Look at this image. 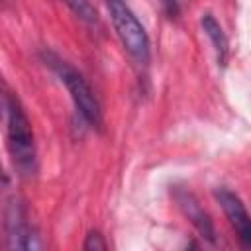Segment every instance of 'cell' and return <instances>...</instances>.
I'll use <instances>...</instances> for the list:
<instances>
[{"instance_id": "cell-6", "label": "cell", "mask_w": 251, "mask_h": 251, "mask_svg": "<svg viewBox=\"0 0 251 251\" xmlns=\"http://www.w3.org/2000/svg\"><path fill=\"white\" fill-rule=\"evenodd\" d=\"M173 198L176 202V206L180 208V212L186 216V220L194 226V229L198 231V235L210 243V245H218V231H216V226L210 218V214L202 208V204L198 202V198L186 190V188H180V186H175L173 190Z\"/></svg>"}, {"instance_id": "cell-5", "label": "cell", "mask_w": 251, "mask_h": 251, "mask_svg": "<svg viewBox=\"0 0 251 251\" xmlns=\"http://www.w3.org/2000/svg\"><path fill=\"white\" fill-rule=\"evenodd\" d=\"M214 198L220 204V208L224 210L231 229L235 231L239 245L243 249H249L251 247V218H249V212H247L243 200L239 198V194L227 186H216Z\"/></svg>"}, {"instance_id": "cell-2", "label": "cell", "mask_w": 251, "mask_h": 251, "mask_svg": "<svg viewBox=\"0 0 251 251\" xmlns=\"http://www.w3.org/2000/svg\"><path fill=\"white\" fill-rule=\"evenodd\" d=\"M39 57H41L43 65L49 67L51 73L59 78V82L65 84L80 122L90 129H100L102 122H104L102 104H100L98 96L94 94L86 76L76 67H73L67 59H63L59 53H55L51 49H43L39 53Z\"/></svg>"}, {"instance_id": "cell-9", "label": "cell", "mask_w": 251, "mask_h": 251, "mask_svg": "<svg viewBox=\"0 0 251 251\" xmlns=\"http://www.w3.org/2000/svg\"><path fill=\"white\" fill-rule=\"evenodd\" d=\"M82 249L84 251H104V249H108V241L100 229H90L84 237Z\"/></svg>"}, {"instance_id": "cell-11", "label": "cell", "mask_w": 251, "mask_h": 251, "mask_svg": "<svg viewBox=\"0 0 251 251\" xmlns=\"http://www.w3.org/2000/svg\"><path fill=\"white\" fill-rule=\"evenodd\" d=\"M0 180H6V175H4V169H2V165H0Z\"/></svg>"}, {"instance_id": "cell-1", "label": "cell", "mask_w": 251, "mask_h": 251, "mask_svg": "<svg viewBox=\"0 0 251 251\" xmlns=\"http://www.w3.org/2000/svg\"><path fill=\"white\" fill-rule=\"evenodd\" d=\"M0 122L4 124L6 147L14 167L22 176H33L37 173V143L31 122L18 94L8 86L0 73Z\"/></svg>"}, {"instance_id": "cell-4", "label": "cell", "mask_w": 251, "mask_h": 251, "mask_svg": "<svg viewBox=\"0 0 251 251\" xmlns=\"http://www.w3.org/2000/svg\"><path fill=\"white\" fill-rule=\"evenodd\" d=\"M2 247L25 249V251L43 247V239L35 224L29 220V212L25 204L18 196L8 198L2 212Z\"/></svg>"}, {"instance_id": "cell-7", "label": "cell", "mask_w": 251, "mask_h": 251, "mask_svg": "<svg viewBox=\"0 0 251 251\" xmlns=\"http://www.w3.org/2000/svg\"><path fill=\"white\" fill-rule=\"evenodd\" d=\"M200 27H202L204 35L212 43V49L216 53L218 65L220 67H226L227 65V59H229V41H227V35L224 31L222 24L218 22V18L212 12H204L200 16Z\"/></svg>"}, {"instance_id": "cell-3", "label": "cell", "mask_w": 251, "mask_h": 251, "mask_svg": "<svg viewBox=\"0 0 251 251\" xmlns=\"http://www.w3.org/2000/svg\"><path fill=\"white\" fill-rule=\"evenodd\" d=\"M104 2L122 47L137 65L145 67L151 59V39L145 25L139 22L127 0H104Z\"/></svg>"}, {"instance_id": "cell-8", "label": "cell", "mask_w": 251, "mask_h": 251, "mask_svg": "<svg viewBox=\"0 0 251 251\" xmlns=\"http://www.w3.org/2000/svg\"><path fill=\"white\" fill-rule=\"evenodd\" d=\"M65 4L71 8V12L86 25L90 27H100V16L98 10L90 0H65Z\"/></svg>"}, {"instance_id": "cell-10", "label": "cell", "mask_w": 251, "mask_h": 251, "mask_svg": "<svg viewBox=\"0 0 251 251\" xmlns=\"http://www.w3.org/2000/svg\"><path fill=\"white\" fill-rule=\"evenodd\" d=\"M159 2H161L163 10H165V14H167L169 18H176V16H178V12H180L178 0H159Z\"/></svg>"}]
</instances>
